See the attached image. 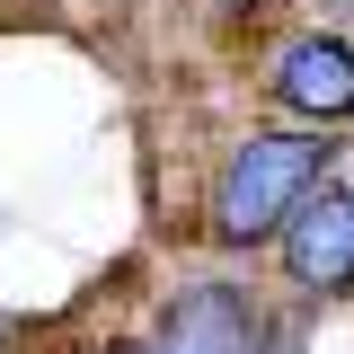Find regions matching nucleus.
I'll return each instance as SVG.
<instances>
[{"instance_id":"nucleus-2","label":"nucleus","mask_w":354,"mask_h":354,"mask_svg":"<svg viewBox=\"0 0 354 354\" xmlns=\"http://www.w3.org/2000/svg\"><path fill=\"white\" fill-rule=\"evenodd\" d=\"M266 88H274V106L301 115V124H346L354 115V44L346 36H292L274 53Z\"/></svg>"},{"instance_id":"nucleus-4","label":"nucleus","mask_w":354,"mask_h":354,"mask_svg":"<svg viewBox=\"0 0 354 354\" xmlns=\"http://www.w3.org/2000/svg\"><path fill=\"white\" fill-rule=\"evenodd\" d=\"M151 354H266V319L248 292H230V283H195V292H177L160 310V337Z\"/></svg>"},{"instance_id":"nucleus-3","label":"nucleus","mask_w":354,"mask_h":354,"mask_svg":"<svg viewBox=\"0 0 354 354\" xmlns=\"http://www.w3.org/2000/svg\"><path fill=\"white\" fill-rule=\"evenodd\" d=\"M283 274L301 292H354V195L346 186H319L301 213L283 221Z\"/></svg>"},{"instance_id":"nucleus-5","label":"nucleus","mask_w":354,"mask_h":354,"mask_svg":"<svg viewBox=\"0 0 354 354\" xmlns=\"http://www.w3.org/2000/svg\"><path fill=\"white\" fill-rule=\"evenodd\" d=\"M266 354H292V337H283V328H266Z\"/></svg>"},{"instance_id":"nucleus-1","label":"nucleus","mask_w":354,"mask_h":354,"mask_svg":"<svg viewBox=\"0 0 354 354\" xmlns=\"http://www.w3.org/2000/svg\"><path fill=\"white\" fill-rule=\"evenodd\" d=\"M319 133H248L213 177V239L221 248H266L283 239V221L319 195Z\"/></svg>"}]
</instances>
